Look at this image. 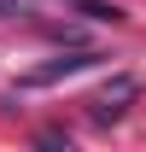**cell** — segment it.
<instances>
[{
    "label": "cell",
    "mask_w": 146,
    "mask_h": 152,
    "mask_svg": "<svg viewBox=\"0 0 146 152\" xmlns=\"http://www.w3.org/2000/svg\"><path fill=\"white\" fill-rule=\"evenodd\" d=\"M99 64V53H88V47H76V53H58L47 58V64H35V70H23V88H53V82H64V76H82Z\"/></svg>",
    "instance_id": "1"
},
{
    "label": "cell",
    "mask_w": 146,
    "mask_h": 152,
    "mask_svg": "<svg viewBox=\"0 0 146 152\" xmlns=\"http://www.w3.org/2000/svg\"><path fill=\"white\" fill-rule=\"evenodd\" d=\"M134 94H140V82H134V76H117L105 94L93 99V123H117V117L128 111V99H134Z\"/></svg>",
    "instance_id": "2"
}]
</instances>
